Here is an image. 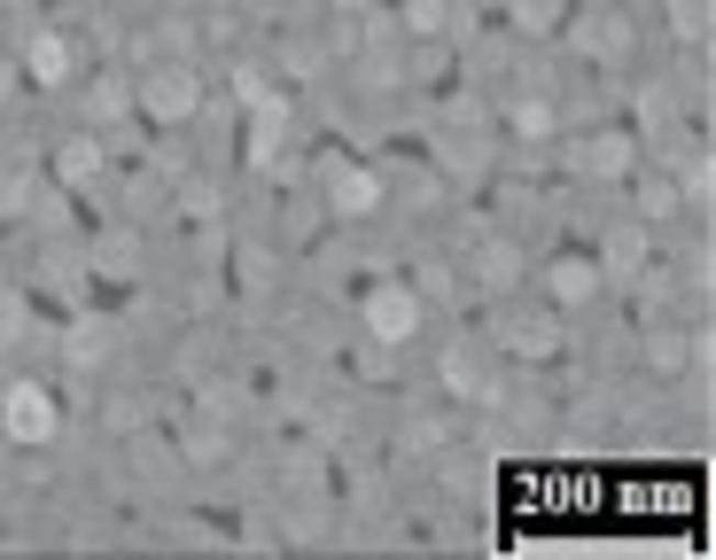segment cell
Segmentation results:
<instances>
[{"label": "cell", "instance_id": "6da1fadb", "mask_svg": "<svg viewBox=\"0 0 716 560\" xmlns=\"http://www.w3.org/2000/svg\"><path fill=\"white\" fill-rule=\"evenodd\" d=\"M9 428H16V436H47V428H55L47 397H40V390H16V397H9Z\"/></svg>", "mask_w": 716, "mask_h": 560}, {"label": "cell", "instance_id": "7a4b0ae2", "mask_svg": "<svg viewBox=\"0 0 716 560\" xmlns=\"http://www.w3.org/2000/svg\"><path fill=\"white\" fill-rule=\"evenodd\" d=\"M374 327H382V335H405V327H413V304H405V296H374Z\"/></svg>", "mask_w": 716, "mask_h": 560}]
</instances>
